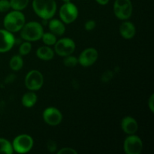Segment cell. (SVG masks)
Here are the masks:
<instances>
[{
  "mask_svg": "<svg viewBox=\"0 0 154 154\" xmlns=\"http://www.w3.org/2000/svg\"><path fill=\"white\" fill-rule=\"evenodd\" d=\"M121 128L122 130L127 135H134L138 131V122L132 117L126 116V117H123L122 120Z\"/></svg>",
  "mask_w": 154,
  "mask_h": 154,
  "instance_id": "cell-13",
  "label": "cell"
},
{
  "mask_svg": "<svg viewBox=\"0 0 154 154\" xmlns=\"http://www.w3.org/2000/svg\"><path fill=\"white\" fill-rule=\"evenodd\" d=\"M63 64L68 68H74L78 64V60L77 57H74L72 54L64 57L63 59Z\"/></svg>",
  "mask_w": 154,
  "mask_h": 154,
  "instance_id": "cell-22",
  "label": "cell"
},
{
  "mask_svg": "<svg viewBox=\"0 0 154 154\" xmlns=\"http://www.w3.org/2000/svg\"><path fill=\"white\" fill-rule=\"evenodd\" d=\"M26 23V17L20 11H12L4 18L3 25L5 29L12 33L20 31Z\"/></svg>",
  "mask_w": 154,
  "mask_h": 154,
  "instance_id": "cell-2",
  "label": "cell"
},
{
  "mask_svg": "<svg viewBox=\"0 0 154 154\" xmlns=\"http://www.w3.org/2000/svg\"><path fill=\"white\" fill-rule=\"evenodd\" d=\"M114 13L121 20H127L132 14V4L130 0H115Z\"/></svg>",
  "mask_w": 154,
  "mask_h": 154,
  "instance_id": "cell-5",
  "label": "cell"
},
{
  "mask_svg": "<svg viewBox=\"0 0 154 154\" xmlns=\"http://www.w3.org/2000/svg\"><path fill=\"white\" fill-rule=\"evenodd\" d=\"M48 27L51 32L54 33L55 35L61 36L66 32V26L65 23L62 20L58 19H52L49 21Z\"/></svg>",
  "mask_w": 154,
  "mask_h": 154,
  "instance_id": "cell-15",
  "label": "cell"
},
{
  "mask_svg": "<svg viewBox=\"0 0 154 154\" xmlns=\"http://www.w3.org/2000/svg\"><path fill=\"white\" fill-rule=\"evenodd\" d=\"M32 8L39 17L48 20L56 14L57 3L54 0H33Z\"/></svg>",
  "mask_w": 154,
  "mask_h": 154,
  "instance_id": "cell-1",
  "label": "cell"
},
{
  "mask_svg": "<svg viewBox=\"0 0 154 154\" xmlns=\"http://www.w3.org/2000/svg\"><path fill=\"white\" fill-rule=\"evenodd\" d=\"M96 26V21L93 20H89L84 24V28L87 31H92V30L94 29Z\"/></svg>",
  "mask_w": 154,
  "mask_h": 154,
  "instance_id": "cell-25",
  "label": "cell"
},
{
  "mask_svg": "<svg viewBox=\"0 0 154 154\" xmlns=\"http://www.w3.org/2000/svg\"><path fill=\"white\" fill-rule=\"evenodd\" d=\"M32 51V45L29 42L25 41L20 45L19 48V54L20 56H26Z\"/></svg>",
  "mask_w": 154,
  "mask_h": 154,
  "instance_id": "cell-23",
  "label": "cell"
},
{
  "mask_svg": "<svg viewBox=\"0 0 154 154\" xmlns=\"http://www.w3.org/2000/svg\"><path fill=\"white\" fill-rule=\"evenodd\" d=\"M54 50L50 46H42L38 48L36 51V56L40 60H44V61H49L51 60L54 57Z\"/></svg>",
  "mask_w": 154,
  "mask_h": 154,
  "instance_id": "cell-16",
  "label": "cell"
},
{
  "mask_svg": "<svg viewBox=\"0 0 154 154\" xmlns=\"http://www.w3.org/2000/svg\"><path fill=\"white\" fill-rule=\"evenodd\" d=\"M29 0H10L11 8L15 11H22L28 6Z\"/></svg>",
  "mask_w": 154,
  "mask_h": 154,
  "instance_id": "cell-19",
  "label": "cell"
},
{
  "mask_svg": "<svg viewBox=\"0 0 154 154\" xmlns=\"http://www.w3.org/2000/svg\"><path fill=\"white\" fill-rule=\"evenodd\" d=\"M11 8L10 1L8 0H0V12L4 13Z\"/></svg>",
  "mask_w": 154,
  "mask_h": 154,
  "instance_id": "cell-24",
  "label": "cell"
},
{
  "mask_svg": "<svg viewBox=\"0 0 154 154\" xmlns=\"http://www.w3.org/2000/svg\"><path fill=\"white\" fill-rule=\"evenodd\" d=\"M47 147L50 152H54L57 150V144L54 141H49L47 143Z\"/></svg>",
  "mask_w": 154,
  "mask_h": 154,
  "instance_id": "cell-27",
  "label": "cell"
},
{
  "mask_svg": "<svg viewBox=\"0 0 154 154\" xmlns=\"http://www.w3.org/2000/svg\"><path fill=\"white\" fill-rule=\"evenodd\" d=\"M76 48L75 42L70 38H63L57 41L54 45V52L60 57H66L73 54Z\"/></svg>",
  "mask_w": 154,
  "mask_h": 154,
  "instance_id": "cell-7",
  "label": "cell"
},
{
  "mask_svg": "<svg viewBox=\"0 0 154 154\" xmlns=\"http://www.w3.org/2000/svg\"><path fill=\"white\" fill-rule=\"evenodd\" d=\"M99 53L93 48H89L83 51L78 57V64L83 67L91 66L97 61Z\"/></svg>",
  "mask_w": 154,
  "mask_h": 154,
  "instance_id": "cell-10",
  "label": "cell"
},
{
  "mask_svg": "<svg viewBox=\"0 0 154 154\" xmlns=\"http://www.w3.org/2000/svg\"><path fill=\"white\" fill-rule=\"evenodd\" d=\"M13 153V147L10 141L5 138H0V153L12 154Z\"/></svg>",
  "mask_w": 154,
  "mask_h": 154,
  "instance_id": "cell-20",
  "label": "cell"
},
{
  "mask_svg": "<svg viewBox=\"0 0 154 154\" xmlns=\"http://www.w3.org/2000/svg\"><path fill=\"white\" fill-rule=\"evenodd\" d=\"M15 44V38L13 33L6 29H0V53L10 51Z\"/></svg>",
  "mask_w": 154,
  "mask_h": 154,
  "instance_id": "cell-12",
  "label": "cell"
},
{
  "mask_svg": "<svg viewBox=\"0 0 154 154\" xmlns=\"http://www.w3.org/2000/svg\"><path fill=\"white\" fill-rule=\"evenodd\" d=\"M43 120L48 125L56 126L60 124L63 120V114L61 111L54 107H49L43 112Z\"/></svg>",
  "mask_w": 154,
  "mask_h": 154,
  "instance_id": "cell-11",
  "label": "cell"
},
{
  "mask_svg": "<svg viewBox=\"0 0 154 154\" xmlns=\"http://www.w3.org/2000/svg\"><path fill=\"white\" fill-rule=\"evenodd\" d=\"M120 35L122 37L125 39H131L135 35L136 33V29L135 25L129 21L124 20L122 23L119 28Z\"/></svg>",
  "mask_w": 154,
  "mask_h": 154,
  "instance_id": "cell-14",
  "label": "cell"
},
{
  "mask_svg": "<svg viewBox=\"0 0 154 154\" xmlns=\"http://www.w3.org/2000/svg\"><path fill=\"white\" fill-rule=\"evenodd\" d=\"M123 150L126 154H140L143 150V142L138 136L129 135L123 143Z\"/></svg>",
  "mask_w": 154,
  "mask_h": 154,
  "instance_id": "cell-9",
  "label": "cell"
},
{
  "mask_svg": "<svg viewBox=\"0 0 154 154\" xmlns=\"http://www.w3.org/2000/svg\"><path fill=\"white\" fill-rule=\"evenodd\" d=\"M60 17L65 24H70L73 23L78 17V9L73 3L65 2L59 11Z\"/></svg>",
  "mask_w": 154,
  "mask_h": 154,
  "instance_id": "cell-6",
  "label": "cell"
},
{
  "mask_svg": "<svg viewBox=\"0 0 154 154\" xmlns=\"http://www.w3.org/2000/svg\"><path fill=\"white\" fill-rule=\"evenodd\" d=\"M58 154H77L78 151L75 150L72 147H64V148H61L58 152Z\"/></svg>",
  "mask_w": 154,
  "mask_h": 154,
  "instance_id": "cell-26",
  "label": "cell"
},
{
  "mask_svg": "<svg viewBox=\"0 0 154 154\" xmlns=\"http://www.w3.org/2000/svg\"><path fill=\"white\" fill-rule=\"evenodd\" d=\"M9 66L11 70L18 72L23 66V60L20 55H14L11 57L9 62Z\"/></svg>",
  "mask_w": 154,
  "mask_h": 154,
  "instance_id": "cell-18",
  "label": "cell"
},
{
  "mask_svg": "<svg viewBox=\"0 0 154 154\" xmlns=\"http://www.w3.org/2000/svg\"><path fill=\"white\" fill-rule=\"evenodd\" d=\"M44 32L42 24L36 21H30L24 24L20 30V36L24 41L37 42L42 37Z\"/></svg>",
  "mask_w": 154,
  "mask_h": 154,
  "instance_id": "cell-3",
  "label": "cell"
},
{
  "mask_svg": "<svg viewBox=\"0 0 154 154\" xmlns=\"http://www.w3.org/2000/svg\"><path fill=\"white\" fill-rule=\"evenodd\" d=\"M96 1L101 5H107L109 2L110 0H96Z\"/></svg>",
  "mask_w": 154,
  "mask_h": 154,
  "instance_id": "cell-29",
  "label": "cell"
},
{
  "mask_svg": "<svg viewBox=\"0 0 154 154\" xmlns=\"http://www.w3.org/2000/svg\"><path fill=\"white\" fill-rule=\"evenodd\" d=\"M148 107L152 113L154 112V95L151 94L148 100Z\"/></svg>",
  "mask_w": 154,
  "mask_h": 154,
  "instance_id": "cell-28",
  "label": "cell"
},
{
  "mask_svg": "<svg viewBox=\"0 0 154 154\" xmlns=\"http://www.w3.org/2000/svg\"><path fill=\"white\" fill-rule=\"evenodd\" d=\"M38 100L37 95L34 93L33 91L28 92L26 93L23 96L22 99H21V102L22 105H23L25 108H32L36 104Z\"/></svg>",
  "mask_w": 154,
  "mask_h": 154,
  "instance_id": "cell-17",
  "label": "cell"
},
{
  "mask_svg": "<svg viewBox=\"0 0 154 154\" xmlns=\"http://www.w3.org/2000/svg\"><path fill=\"white\" fill-rule=\"evenodd\" d=\"M14 152L18 153H26L32 149L34 145L33 138L27 134L19 135L12 142Z\"/></svg>",
  "mask_w": 154,
  "mask_h": 154,
  "instance_id": "cell-4",
  "label": "cell"
},
{
  "mask_svg": "<svg viewBox=\"0 0 154 154\" xmlns=\"http://www.w3.org/2000/svg\"><path fill=\"white\" fill-rule=\"evenodd\" d=\"M41 39H42L44 44L45 45H47V46H52V45H54L57 41V35H55L54 33L51 32H44Z\"/></svg>",
  "mask_w": 154,
  "mask_h": 154,
  "instance_id": "cell-21",
  "label": "cell"
},
{
  "mask_svg": "<svg viewBox=\"0 0 154 154\" xmlns=\"http://www.w3.org/2000/svg\"><path fill=\"white\" fill-rule=\"evenodd\" d=\"M44 84L43 75L38 70H31L25 78V86L30 91L40 90Z\"/></svg>",
  "mask_w": 154,
  "mask_h": 154,
  "instance_id": "cell-8",
  "label": "cell"
},
{
  "mask_svg": "<svg viewBox=\"0 0 154 154\" xmlns=\"http://www.w3.org/2000/svg\"><path fill=\"white\" fill-rule=\"evenodd\" d=\"M64 2H70V0H63Z\"/></svg>",
  "mask_w": 154,
  "mask_h": 154,
  "instance_id": "cell-30",
  "label": "cell"
}]
</instances>
